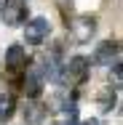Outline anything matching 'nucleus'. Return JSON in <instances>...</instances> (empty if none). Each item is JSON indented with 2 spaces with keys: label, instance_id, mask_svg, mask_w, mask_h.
Here are the masks:
<instances>
[{
  "label": "nucleus",
  "instance_id": "1a4fd4ad",
  "mask_svg": "<svg viewBox=\"0 0 123 125\" xmlns=\"http://www.w3.org/2000/svg\"><path fill=\"white\" fill-rule=\"evenodd\" d=\"M16 112V101H14V96H8V93H0V120L5 123L11 115Z\"/></svg>",
  "mask_w": 123,
  "mask_h": 125
},
{
  "label": "nucleus",
  "instance_id": "f8f14e48",
  "mask_svg": "<svg viewBox=\"0 0 123 125\" xmlns=\"http://www.w3.org/2000/svg\"><path fill=\"white\" fill-rule=\"evenodd\" d=\"M83 125H99V123H96V120H86Z\"/></svg>",
  "mask_w": 123,
  "mask_h": 125
},
{
  "label": "nucleus",
  "instance_id": "39448f33",
  "mask_svg": "<svg viewBox=\"0 0 123 125\" xmlns=\"http://www.w3.org/2000/svg\"><path fill=\"white\" fill-rule=\"evenodd\" d=\"M5 67L11 72H19V69L27 67V56H24V48L22 45H11L8 48V53H5Z\"/></svg>",
  "mask_w": 123,
  "mask_h": 125
},
{
  "label": "nucleus",
  "instance_id": "f257e3e1",
  "mask_svg": "<svg viewBox=\"0 0 123 125\" xmlns=\"http://www.w3.org/2000/svg\"><path fill=\"white\" fill-rule=\"evenodd\" d=\"M86 75H88V59H83V56H72V59L64 64V72H62V77H64L70 85L86 83Z\"/></svg>",
  "mask_w": 123,
  "mask_h": 125
},
{
  "label": "nucleus",
  "instance_id": "ddd939ff",
  "mask_svg": "<svg viewBox=\"0 0 123 125\" xmlns=\"http://www.w3.org/2000/svg\"><path fill=\"white\" fill-rule=\"evenodd\" d=\"M3 5H5V0H0V8H3Z\"/></svg>",
  "mask_w": 123,
  "mask_h": 125
},
{
  "label": "nucleus",
  "instance_id": "423d86ee",
  "mask_svg": "<svg viewBox=\"0 0 123 125\" xmlns=\"http://www.w3.org/2000/svg\"><path fill=\"white\" fill-rule=\"evenodd\" d=\"M112 61H118V45L112 43V40H107V43H102L94 53V64H112Z\"/></svg>",
  "mask_w": 123,
  "mask_h": 125
},
{
  "label": "nucleus",
  "instance_id": "9b49d317",
  "mask_svg": "<svg viewBox=\"0 0 123 125\" xmlns=\"http://www.w3.org/2000/svg\"><path fill=\"white\" fill-rule=\"evenodd\" d=\"M112 80H115V85H121V83H123V64H121V61L112 64Z\"/></svg>",
  "mask_w": 123,
  "mask_h": 125
},
{
  "label": "nucleus",
  "instance_id": "7ed1b4c3",
  "mask_svg": "<svg viewBox=\"0 0 123 125\" xmlns=\"http://www.w3.org/2000/svg\"><path fill=\"white\" fill-rule=\"evenodd\" d=\"M48 37V21L46 19H32L29 24H27V29H24V40L29 43V45H40L43 40Z\"/></svg>",
  "mask_w": 123,
  "mask_h": 125
},
{
  "label": "nucleus",
  "instance_id": "20e7f679",
  "mask_svg": "<svg viewBox=\"0 0 123 125\" xmlns=\"http://www.w3.org/2000/svg\"><path fill=\"white\" fill-rule=\"evenodd\" d=\"M94 29H96V21H94L91 16H80V19L70 27L75 43H88V40H91V35H94Z\"/></svg>",
  "mask_w": 123,
  "mask_h": 125
},
{
  "label": "nucleus",
  "instance_id": "9d476101",
  "mask_svg": "<svg viewBox=\"0 0 123 125\" xmlns=\"http://www.w3.org/2000/svg\"><path fill=\"white\" fill-rule=\"evenodd\" d=\"M112 106H115V93H112V88H104L99 93V109L102 112H110Z\"/></svg>",
  "mask_w": 123,
  "mask_h": 125
},
{
  "label": "nucleus",
  "instance_id": "0eeeda50",
  "mask_svg": "<svg viewBox=\"0 0 123 125\" xmlns=\"http://www.w3.org/2000/svg\"><path fill=\"white\" fill-rule=\"evenodd\" d=\"M40 91H43V77L38 69H29L24 77V93L29 99H35V96H40Z\"/></svg>",
  "mask_w": 123,
  "mask_h": 125
},
{
  "label": "nucleus",
  "instance_id": "f03ea898",
  "mask_svg": "<svg viewBox=\"0 0 123 125\" xmlns=\"http://www.w3.org/2000/svg\"><path fill=\"white\" fill-rule=\"evenodd\" d=\"M24 16H27V3L24 0H5V5H3V19H5L8 27L22 24Z\"/></svg>",
  "mask_w": 123,
  "mask_h": 125
},
{
  "label": "nucleus",
  "instance_id": "6e6552de",
  "mask_svg": "<svg viewBox=\"0 0 123 125\" xmlns=\"http://www.w3.org/2000/svg\"><path fill=\"white\" fill-rule=\"evenodd\" d=\"M43 115H46V109H43L40 104H27L24 106V123L27 125H38L43 120Z\"/></svg>",
  "mask_w": 123,
  "mask_h": 125
}]
</instances>
